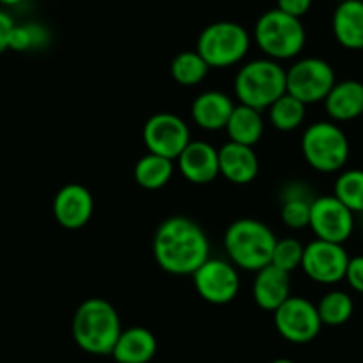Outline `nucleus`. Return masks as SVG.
Segmentation results:
<instances>
[{"instance_id": "1", "label": "nucleus", "mask_w": 363, "mask_h": 363, "mask_svg": "<svg viewBox=\"0 0 363 363\" xmlns=\"http://www.w3.org/2000/svg\"><path fill=\"white\" fill-rule=\"evenodd\" d=\"M153 258L167 274L193 277L211 258V240L200 225L186 216L164 219L153 235Z\"/></svg>"}, {"instance_id": "2", "label": "nucleus", "mask_w": 363, "mask_h": 363, "mask_svg": "<svg viewBox=\"0 0 363 363\" xmlns=\"http://www.w3.org/2000/svg\"><path fill=\"white\" fill-rule=\"evenodd\" d=\"M123 331L118 310L102 298H89L75 310L72 323L73 340L89 354H111Z\"/></svg>"}, {"instance_id": "3", "label": "nucleus", "mask_w": 363, "mask_h": 363, "mask_svg": "<svg viewBox=\"0 0 363 363\" xmlns=\"http://www.w3.org/2000/svg\"><path fill=\"white\" fill-rule=\"evenodd\" d=\"M233 93L239 104L257 111H267L287 93V75L278 61L269 57L253 59L237 72Z\"/></svg>"}, {"instance_id": "4", "label": "nucleus", "mask_w": 363, "mask_h": 363, "mask_svg": "<svg viewBox=\"0 0 363 363\" xmlns=\"http://www.w3.org/2000/svg\"><path fill=\"white\" fill-rule=\"evenodd\" d=\"M277 235L258 219H237L225 232V250L237 269L257 272L271 264Z\"/></svg>"}, {"instance_id": "5", "label": "nucleus", "mask_w": 363, "mask_h": 363, "mask_svg": "<svg viewBox=\"0 0 363 363\" xmlns=\"http://www.w3.org/2000/svg\"><path fill=\"white\" fill-rule=\"evenodd\" d=\"M257 47L272 61H289L301 54L306 43V30L301 18L287 15L278 8L265 11L253 29Z\"/></svg>"}, {"instance_id": "6", "label": "nucleus", "mask_w": 363, "mask_h": 363, "mask_svg": "<svg viewBox=\"0 0 363 363\" xmlns=\"http://www.w3.org/2000/svg\"><path fill=\"white\" fill-rule=\"evenodd\" d=\"M301 153L319 173H337L347 164L349 139L333 121H315L303 132Z\"/></svg>"}, {"instance_id": "7", "label": "nucleus", "mask_w": 363, "mask_h": 363, "mask_svg": "<svg viewBox=\"0 0 363 363\" xmlns=\"http://www.w3.org/2000/svg\"><path fill=\"white\" fill-rule=\"evenodd\" d=\"M251 47V36L237 22H214L201 30L196 52L211 68H230L242 61Z\"/></svg>"}, {"instance_id": "8", "label": "nucleus", "mask_w": 363, "mask_h": 363, "mask_svg": "<svg viewBox=\"0 0 363 363\" xmlns=\"http://www.w3.org/2000/svg\"><path fill=\"white\" fill-rule=\"evenodd\" d=\"M285 75H287V93L305 106L324 102L331 87L337 82L330 62L319 57L298 59L291 68L285 69Z\"/></svg>"}, {"instance_id": "9", "label": "nucleus", "mask_w": 363, "mask_h": 363, "mask_svg": "<svg viewBox=\"0 0 363 363\" xmlns=\"http://www.w3.org/2000/svg\"><path fill=\"white\" fill-rule=\"evenodd\" d=\"M272 320L281 338L292 344H308L323 328L317 305L303 296H289L272 312Z\"/></svg>"}, {"instance_id": "10", "label": "nucleus", "mask_w": 363, "mask_h": 363, "mask_svg": "<svg viewBox=\"0 0 363 363\" xmlns=\"http://www.w3.org/2000/svg\"><path fill=\"white\" fill-rule=\"evenodd\" d=\"M193 284L198 296L211 305H226L240 291V277L235 265L223 258H208L194 271Z\"/></svg>"}, {"instance_id": "11", "label": "nucleus", "mask_w": 363, "mask_h": 363, "mask_svg": "<svg viewBox=\"0 0 363 363\" xmlns=\"http://www.w3.org/2000/svg\"><path fill=\"white\" fill-rule=\"evenodd\" d=\"M349 255L344 244L313 239L303 250L301 271L319 285H335L345 278Z\"/></svg>"}, {"instance_id": "12", "label": "nucleus", "mask_w": 363, "mask_h": 363, "mask_svg": "<svg viewBox=\"0 0 363 363\" xmlns=\"http://www.w3.org/2000/svg\"><path fill=\"white\" fill-rule=\"evenodd\" d=\"M143 141L150 153L177 160L191 143L189 125L173 113H157L143 127Z\"/></svg>"}, {"instance_id": "13", "label": "nucleus", "mask_w": 363, "mask_h": 363, "mask_svg": "<svg viewBox=\"0 0 363 363\" xmlns=\"http://www.w3.org/2000/svg\"><path fill=\"white\" fill-rule=\"evenodd\" d=\"M308 228L315 239L344 244L354 232V214L333 194L315 196L310 208Z\"/></svg>"}, {"instance_id": "14", "label": "nucleus", "mask_w": 363, "mask_h": 363, "mask_svg": "<svg viewBox=\"0 0 363 363\" xmlns=\"http://www.w3.org/2000/svg\"><path fill=\"white\" fill-rule=\"evenodd\" d=\"M54 218L62 228L80 230L89 223L95 211V198L82 184H66L54 196Z\"/></svg>"}, {"instance_id": "15", "label": "nucleus", "mask_w": 363, "mask_h": 363, "mask_svg": "<svg viewBox=\"0 0 363 363\" xmlns=\"http://www.w3.org/2000/svg\"><path fill=\"white\" fill-rule=\"evenodd\" d=\"M182 177L194 186H205L219 177V153L211 143L193 141L177 159Z\"/></svg>"}, {"instance_id": "16", "label": "nucleus", "mask_w": 363, "mask_h": 363, "mask_svg": "<svg viewBox=\"0 0 363 363\" xmlns=\"http://www.w3.org/2000/svg\"><path fill=\"white\" fill-rule=\"evenodd\" d=\"M219 174L235 186H247L257 178L260 164L251 146L237 145L228 141L218 150Z\"/></svg>"}, {"instance_id": "17", "label": "nucleus", "mask_w": 363, "mask_h": 363, "mask_svg": "<svg viewBox=\"0 0 363 363\" xmlns=\"http://www.w3.org/2000/svg\"><path fill=\"white\" fill-rule=\"evenodd\" d=\"M253 299L258 308L274 312L291 296V274L277 265L267 264L255 272Z\"/></svg>"}, {"instance_id": "18", "label": "nucleus", "mask_w": 363, "mask_h": 363, "mask_svg": "<svg viewBox=\"0 0 363 363\" xmlns=\"http://www.w3.org/2000/svg\"><path fill=\"white\" fill-rule=\"evenodd\" d=\"M233 107H235L233 100L223 91H203L194 99L191 106V116L201 130H225Z\"/></svg>"}, {"instance_id": "19", "label": "nucleus", "mask_w": 363, "mask_h": 363, "mask_svg": "<svg viewBox=\"0 0 363 363\" xmlns=\"http://www.w3.org/2000/svg\"><path fill=\"white\" fill-rule=\"evenodd\" d=\"M324 109L328 116L337 123L352 121L363 114V82L345 79L335 82L324 99Z\"/></svg>"}, {"instance_id": "20", "label": "nucleus", "mask_w": 363, "mask_h": 363, "mask_svg": "<svg viewBox=\"0 0 363 363\" xmlns=\"http://www.w3.org/2000/svg\"><path fill=\"white\" fill-rule=\"evenodd\" d=\"M331 30L344 48L363 50V0H342L331 16Z\"/></svg>"}, {"instance_id": "21", "label": "nucleus", "mask_w": 363, "mask_h": 363, "mask_svg": "<svg viewBox=\"0 0 363 363\" xmlns=\"http://www.w3.org/2000/svg\"><path fill=\"white\" fill-rule=\"evenodd\" d=\"M111 354L118 363H150L157 354V338L148 328H127L120 333Z\"/></svg>"}, {"instance_id": "22", "label": "nucleus", "mask_w": 363, "mask_h": 363, "mask_svg": "<svg viewBox=\"0 0 363 363\" xmlns=\"http://www.w3.org/2000/svg\"><path fill=\"white\" fill-rule=\"evenodd\" d=\"M313 191L305 182H289L281 189L280 194V216L285 226L292 230L308 228L310 223V208H312Z\"/></svg>"}, {"instance_id": "23", "label": "nucleus", "mask_w": 363, "mask_h": 363, "mask_svg": "<svg viewBox=\"0 0 363 363\" xmlns=\"http://www.w3.org/2000/svg\"><path fill=\"white\" fill-rule=\"evenodd\" d=\"M264 128L265 123L264 118H262V111L239 104V106L233 107L232 116H230L225 130L232 143L253 148L264 135Z\"/></svg>"}, {"instance_id": "24", "label": "nucleus", "mask_w": 363, "mask_h": 363, "mask_svg": "<svg viewBox=\"0 0 363 363\" xmlns=\"http://www.w3.org/2000/svg\"><path fill=\"white\" fill-rule=\"evenodd\" d=\"M174 160L166 157L155 155V153H146L135 162L134 166V180L138 186L146 191L162 189L169 184L174 173Z\"/></svg>"}, {"instance_id": "25", "label": "nucleus", "mask_w": 363, "mask_h": 363, "mask_svg": "<svg viewBox=\"0 0 363 363\" xmlns=\"http://www.w3.org/2000/svg\"><path fill=\"white\" fill-rule=\"evenodd\" d=\"M269 123L280 132H292L303 125L306 118V106L285 93L267 109Z\"/></svg>"}, {"instance_id": "26", "label": "nucleus", "mask_w": 363, "mask_h": 363, "mask_svg": "<svg viewBox=\"0 0 363 363\" xmlns=\"http://www.w3.org/2000/svg\"><path fill=\"white\" fill-rule=\"evenodd\" d=\"M211 66L205 62V59L196 50H186L174 55L171 61V77L177 84L186 87L198 86L208 75Z\"/></svg>"}, {"instance_id": "27", "label": "nucleus", "mask_w": 363, "mask_h": 363, "mask_svg": "<svg viewBox=\"0 0 363 363\" xmlns=\"http://www.w3.org/2000/svg\"><path fill=\"white\" fill-rule=\"evenodd\" d=\"M323 326H342L347 323L354 312V301L344 291H330L317 303Z\"/></svg>"}, {"instance_id": "28", "label": "nucleus", "mask_w": 363, "mask_h": 363, "mask_svg": "<svg viewBox=\"0 0 363 363\" xmlns=\"http://www.w3.org/2000/svg\"><path fill=\"white\" fill-rule=\"evenodd\" d=\"M333 196L352 214H363V169H345L335 180Z\"/></svg>"}, {"instance_id": "29", "label": "nucleus", "mask_w": 363, "mask_h": 363, "mask_svg": "<svg viewBox=\"0 0 363 363\" xmlns=\"http://www.w3.org/2000/svg\"><path fill=\"white\" fill-rule=\"evenodd\" d=\"M52 34L48 27L38 22L16 23L9 36V48L16 52H30V50H43L50 45Z\"/></svg>"}, {"instance_id": "30", "label": "nucleus", "mask_w": 363, "mask_h": 363, "mask_svg": "<svg viewBox=\"0 0 363 363\" xmlns=\"http://www.w3.org/2000/svg\"><path fill=\"white\" fill-rule=\"evenodd\" d=\"M303 250H305V246L294 237L278 239L274 244V251H272L271 264L291 274L296 269H301Z\"/></svg>"}, {"instance_id": "31", "label": "nucleus", "mask_w": 363, "mask_h": 363, "mask_svg": "<svg viewBox=\"0 0 363 363\" xmlns=\"http://www.w3.org/2000/svg\"><path fill=\"white\" fill-rule=\"evenodd\" d=\"M344 280L347 281L352 291L358 292V294H363V255L349 258Z\"/></svg>"}, {"instance_id": "32", "label": "nucleus", "mask_w": 363, "mask_h": 363, "mask_svg": "<svg viewBox=\"0 0 363 363\" xmlns=\"http://www.w3.org/2000/svg\"><path fill=\"white\" fill-rule=\"evenodd\" d=\"M313 0H277V8L287 15L301 18L312 8Z\"/></svg>"}, {"instance_id": "33", "label": "nucleus", "mask_w": 363, "mask_h": 363, "mask_svg": "<svg viewBox=\"0 0 363 363\" xmlns=\"http://www.w3.org/2000/svg\"><path fill=\"white\" fill-rule=\"evenodd\" d=\"M15 26L16 23L13 16L4 9H0V54L9 50V36H11V30Z\"/></svg>"}, {"instance_id": "34", "label": "nucleus", "mask_w": 363, "mask_h": 363, "mask_svg": "<svg viewBox=\"0 0 363 363\" xmlns=\"http://www.w3.org/2000/svg\"><path fill=\"white\" fill-rule=\"evenodd\" d=\"M23 0H0V6H4V8H15V6L22 4Z\"/></svg>"}, {"instance_id": "35", "label": "nucleus", "mask_w": 363, "mask_h": 363, "mask_svg": "<svg viewBox=\"0 0 363 363\" xmlns=\"http://www.w3.org/2000/svg\"><path fill=\"white\" fill-rule=\"evenodd\" d=\"M271 363H294V362H292V359H289V358H278V359H272Z\"/></svg>"}, {"instance_id": "36", "label": "nucleus", "mask_w": 363, "mask_h": 363, "mask_svg": "<svg viewBox=\"0 0 363 363\" xmlns=\"http://www.w3.org/2000/svg\"><path fill=\"white\" fill-rule=\"evenodd\" d=\"M362 216H363V214H362Z\"/></svg>"}]
</instances>
